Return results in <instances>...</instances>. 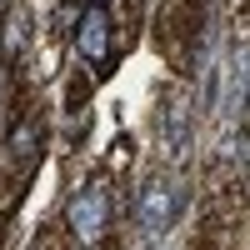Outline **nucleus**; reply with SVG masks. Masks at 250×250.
I'll use <instances>...</instances> for the list:
<instances>
[{
    "label": "nucleus",
    "mask_w": 250,
    "mask_h": 250,
    "mask_svg": "<svg viewBox=\"0 0 250 250\" xmlns=\"http://www.w3.org/2000/svg\"><path fill=\"white\" fill-rule=\"evenodd\" d=\"M180 205H185L180 170L160 165V170H150V180H140V195H135V225H140L145 235H165V230L180 220Z\"/></svg>",
    "instance_id": "obj_3"
},
{
    "label": "nucleus",
    "mask_w": 250,
    "mask_h": 250,
    "mask_svg": "<svg viewBox=\"0 0 250 250\" xmlns=\"http://www.w3.org/2000/svg\"><path fill=\"white\" fill-rule=\"evenodd\" d=\"M240 130H245V135H250V105H245V110H240Z\"/></svg>",
    "instance_id": "obj_7"
},
{
    "label": "nucleus",
    "mask_w": 250,
    "mask_h": 250,
    "mask_svg": "<svg viewBox=\"0 0 250 250\" xmlns=\"http://www.w3.org/2000/svg\"><path fill=\"white\" fill-rule=\"evenodd\" d=\"M100 175H105L110 185H125L135 175V135H115L110 150L100 155Z\"/></svg>",
    "instance_id": "obj_5"
},
{
    "label": "nucleus",
    "mask_w": 250,
    "mask_h": 250,
    "mask_svg": "<svg viewBox=\"0 0 250 250\" xmlns=\"http://www.w3.org/2000/svg\"><path fill=\"white\" fill-rule=\"evenodd\" d=\"M200 25H205L200 0H160V5L150 10V40H155L160 60H165V65H170L180 80L190 75V65H195Z\"/></svg>",
    "instance_id": "obj_1"
},
{
    "label": "nucleus",
    "mask_w": 250,
    "mask_h": 250,
    "mask_svg": "<svg viewBox=\"0 0 250 250\" xmlns=\"http://www.w3.org/2000/svg\"><path fill=\"white\" fill-rule=\"evenodd\" d=\"M90 85H95V70H70L65 75V115H85Z\"/></svg>",
    "instance_id": "obj_6"
},
{
    "label": "nucleus",
    "mask_w": 250,
    "mask_h": 250,
    "mask_svg": "<svg viewBox=\"0 0 250 250\" xmlns=\"http://www.w3.org/2000/svg\"><path fill=\"white\" fill-rule=\"evenodd\" d=\"M145 25H150V0H110V45H115V55L135 50Z\"/></svg>",
    "instance_id": "obj_4"
},
{
    "label": "nucleus",
    "mask_w": 250,
    "mask_h": 250,
    "mask_svg": "<svg viewBox=\"0 0 250 250\" xmlns=\"http://www.w3.org/2000/svg\"><path fill=\"white\" fill-rule=\"evenodd\" d=\"M190 85L175 75L165 80L160 95H155V140H160V165L180 170L185 155H190Z\"/></svg>",
    "instance_id": "obj_2"
}]
</instances>
